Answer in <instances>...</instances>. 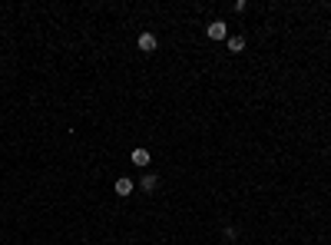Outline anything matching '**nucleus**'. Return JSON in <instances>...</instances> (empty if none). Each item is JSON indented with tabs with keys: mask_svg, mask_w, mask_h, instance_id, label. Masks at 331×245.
I'll return each instance as SVG.
<instances>
[{
	"mask_svg": "<svg viewBox=\"0 0 331 245\" xmlns=\"http://www.w3.org/2000/svg\"><path fill=\"white\" fill-rule=\"evenodd\" d=\"M206 37H209V40H225V37H229V27L222 20H212L209 27H206Z\"/></svg>",
	"mask_w": 331,
	"mask_h": 245,
	"instance_id": "1",
	"label": "nucleus"
},
{
	"mask_svg": "<svg viewBox=\"0 0 331 245\" xmlns=\"http://www.w3.org/2000/svg\"><path fill=\"white\" fill-rule=\"evenodd\" d=\"M129 159H132V166H149V149L136 146V149L129 153Z\"/></svg>",
	"mask_w": 331,
	"mask_h": 245,
	"instance_id": "2",
	"label": "nucleus"
},
{
	"mask_svg": "<svg viewBox=\"0 0 331 245\" xmlns=\"http://www.w3.org/2000/svg\"><path fill=\"white\" fill-rule=\"evenodd\" d=\"M156 46H159L156 34H139V50H143V53H153Z\"/></svg>",
	"mask_w": 331,
	"mask_h": 245,
	"instance_id": "3",
	"label": "nucleus"
},
{
	"mask_svg": "<svg viewBox=\"0 0 331 245\" xmlns=\"http://www.w3.org/2000/svg\"><path fill=\"white\" fill-rule=\"evenodd\" d=\"M113 189H116V196H129L132 189H136V182H132V179H116V186H113Z\"/></svg>",
	"mask_w": 331,
	"mask_h": 245,
	"instance_id": "4",
	"label": "nucleus"
},
{
	"mask_svg": "<svg viewBox=\"0 0 331 245\" xmlns=\"http://www.w3.org/2000/svg\"><path fill=\"white\" fill-rule=\"evenodd\" d=\"M139 189H143V192H156V189H159V176H153V172H149V176H143Z\"/></svg>",
	"mask_w": 331,
	"mask_h": 245,
	"instance_id": "5",
	"label": "nucleus"
},
{
	"mask_svg": "<svg viewBox=\"0 0 331 245\" xmlns=\"http://www.w3.org/2000/svg\"><path fill=\"white\" fill-rule=\"evenodd\" d=\"M229 50H232V53L245 50V37H229Z\"/></svg>",
	"mask_w": 331,
	"mask_h": 245,
	"instance_id": "6",
	"label": "nucleus"
}]
</instances>
